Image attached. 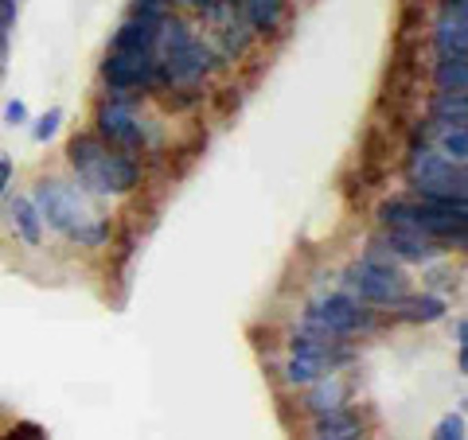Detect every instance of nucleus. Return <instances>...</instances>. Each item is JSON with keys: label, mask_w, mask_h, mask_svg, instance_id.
I'll return each mask as SVG.
<instances>
[{"label": "nucleus", "mask_w": 468, "mask_h": 440, "mask_svg": "<svg viewBox=\"0 0 468 440\" xmlns=\"http://www.w3.org/2000/svg\"><path fill=\"white\" fill-rule=\"evenodd\" d=\"M32 203H36L39 218H48L67 242H79V246H106L110 242V226L86 207L75 187H67L58 180H43V183H36Z\"/></svg>", "instance_id": "1"}, {"label": "nucleus", "mask_w": 468, "mask_h": 440, "mask_svg": "<svg viewBox=\"0 0 468 440\" xmlns=\"http://www.w3.org/2000/svg\"><path fill=\"white\" fill-rule=\"evenodd\" d=\"M70 168L79 172V180L90 187L94 195H122L133 192L141 180V168L125 152L106 149L101 137H75L70 141Z\"/></svg>", "instance_id": "2"}, {"label": "nucleus", "mask_w": 468, "mask_h": 440, "mask_svg": "<svg viewBox=\"0 0 468 440\" xmlns=\"http://www.w3.org/2000/svg\"><path fill=\"white\" fill-rule=\"evenodd\" d=\"M410 183L418 187L421 199H457V203H464V195H468L464 164H452L449 156L430 149V144H414V152H410Z\"/></svg>", "instance_id": "3"}, {"label": "nucleus", "mask_w": 468, "mask_h": 440, "mask_svg": "<svg viewBox=\"0 0 468 440\" xmlns=\"http://www.w3.org/2000/svg\"><path fill=\"white\" fill-rule=\"evenodd\" d=\"M347 285L359 292L367 304H399L406 297V273L394 269V261L387 257L383 246H375L359 266L347 269Z\"/></svg>", "instance_id": "4"}, {"label": "nucleus", "mask_w": 468, "mask_h": 440, "mask_svg": "<svg viewBox=\"0 0 468 440\" xmlns=\"http://www.w3.org/2000/svg\"><path fill=\"white\" fill-rule=\"evenodd\" d=\"M371 324L375 320L367 308H359L351 297H344V292L316 300L309 312H304V331H316V335H351V331H363Z\"/></svg>", "instance_id": "5"}, {"label": "nucleus", "mask_w": 468, "mask_h": 440, "mask_svg": "<svg viewBox=\"0 0 468 440\" xmlns=\"http://www.w3.org/2000/svg\"><path fill=\"white\" fill-rule=\"evenodd\" d=\"M101 79L113 94H133V90H153L160 82V63L156 55H122L110 51L106 67H101Z\"/></svg>", "instance_id": "6"}, {"label": "nucleus", "mask_w": 468, "mask_h": 440, "mask_svg": "<svg viewBox=\"0 0 468 440\" xmlns=\"http://www.w3.org/2000/svg\"><path fill=\"white\" fill-rule=\"evenodd\" d=\"M98 137L117 144V149H137L144 141V129L133 113V94H110L98 110Z\"/></svg>", "instance_id": "7"}, {"label": "nucleus", "mask_w": 468, "mask_h": 440, "mask_svg": "<svg viewBox=\"0 0 468 440\" xmlns=\"http://www.w3.org/2000/svg\"><path fill=\"white\" fill-rule=\"evenodd\" d=\"M160 63V82L168 86H196L215 70V51L203 39H187L180 51H172L168 58H156Z\"/></svg>", "instance_id": "8"}, {"label": "nucleus", "mask_w": 468, "mask_h": 440, "mask_svg": "<svg viewBox=\"0 0 468 440\" xmlns=\"http://www.w3.org/2000/svg\"><path fill=\"white\" fill-rule=\"evenodd\" d=\"M203 16H207L218 32V55L234 58V55L246 51V43H250V24L242 20V12H234V0H218V5H211Z\"/></svg>", "instance_id": "9"}, {"label": "nucleus", "mask_w": 468, "mask_h": 440, "mask_svg": "<svg viewBox=\"0 0 468 440\" xmlns=\"http://www.w3.org/2000/svg\"><path fill=\"white\" fill-rule=\"evenodd\" d=\"M165 16H129L113 36V51L122 55H153L156 51V32Z\"/></svg>", "instance_id": "10"}, {"label": "nucleus", "mask_w": 468, "mask_h": 440, "mask_svg": "<svg viewBox=\"0 0 468 440\" xmlns=\"http://www.w3.org/2000/svg\"><path fill=\"white\" fill-rule=\"evenodd\" d=\"M387 254L402 257V261H430V257L441 254V249H437V242L421 230H387Z\"/></svg>", "instance_id": "11"}, {"label": "nucleus", "mask_w": 468, "mask_h": 440, "mask_svg": "<svg viewBox=\"0 0 468 440\" xmlns=\"http://www.w3.org/2000/svg\"><path fill=\"white\" fill-rule=\"evenodd\" d=\"M313 436L316 440H363V421L344 405L328 409V414H316Z\"/></svg>", "instance_id": "12"}, {"label": "nucleus", "mask_w": 468, "mask_h": 440, "mask_svg": "<svg viewBox=\"0 0 468 440\" xmlns=\"http://www.w3.org/2000/svg\"><path fill=\"white\" fill-rule=\"evenodd\" d=\"M433 43L441 55H468V16H461V12H441Z\"/></svg>", "instance_id": "13"}, {"label": "nucleus", "mask_w": 468, "mask_h": 440, "mask_svg": "<svg viewBox=\"0 0 468 440\" xmlns=\"http://www.w3.org/2000/svg\"><path fill=\"white\" fill-rule=\"evenodd\" d=\"M8 218H12V226H16V234L27 242V246H39L43 242V218L36 211V203L27 199V195H16L8 203Z\"/></svg>", "instance_id": "14"}, {"label": "nucleus", "mask_w": 468, "mask_h": 440, "mask_svg": "<svg viewBox=\"0 0 468 440\" xmlns=\"http://www.w3.org/2000/svg\"><path fill=\"white\" fill-rule=\"evenodd\" d=\"M282 8L285 0H239V12L242 20L254 27V32H273L282 24Z\"/></svg>", "instance_id": "15"}, {"label": "nucleus", "mask_w": 468, "mask_h": 440, "mask_svg": "<svg viewBox=\"0 0 468 440\" xmlns=\"http://www.w3.org/2000/svg\"><path fill=\"white\" fill-rule=\"evenodd\" d=\"M433 125L437 129L468 125V98L464 94H452V90H441V94L433 98Z\"/></svg>", "instance_id": "16"}, {"label": "nucleus", "mask_w": 468, "mask_h": 440, "mask_svg": "<svg viewBox=\"0 0 468 440\" xmlns=\"http://www.w3.org/2000/svg\"><path fill=\"white\" fill-rule=\"evenodd\" d=\"M433 79H437L441 90L464 94L468 90V55H441V63H437Z\"/></svg>", "instance_id": "17"}, {"label": "nucleus", "mask_w": 468, "mask_h": 440, "mask_svg": "<svg viewBox=\"0 0 468 440\" xmlns=\"http://www.w3.org/2000/svg\"><path fill=\"white\" fill-rule=\"evenodd\" d=\"M324 374H332V366L320 355H292L289 366H285V378L292 386H313L316 378H324Z\"/></svg>", "instance_id": "18"}, {"label": "nucleus", "mask_w": 468, "mask_h": 440, "mask_svg": "<svg viewBox=\"0 0 468 440\" xmlns=\"http://www.w3.org/2000/svg\"><path fill=\"white\" fill-rule=\"evenodd\" d=\"M394 308H402V320H410V324H433V320L445 316L441 297H402Z\"/></svg>", "instance_id": "19"}, {"label": "nucleus", "mask_w": 468, "mask_h": 440, "mask_svg": "<svg viewBox=\"0 0 468 440\" xmlns=\"http://www.w3.org/2000/svg\"><path fill=\"white\" fill-rule=\"evenodd\" d=\"M344 405V386L335 374H324L316 378L313 390H309V409L313 414H328V409H340Z\"/></svg>", "instance_id": "20"}, {"label": "nucleus", "mask_w": 468, "mask_h": 440, "mask_svg": "<svg viewBox=\"0 0 468 440\" xmlns=\"http://www.w3.org/2000/svg\"><path fill=\"white\" fill-rule=\"evenodd\" d=\"M441 152L452 160V164H464V160H468V129L464 125L441 129Z\"/></svg>", "instance_id": "21"}, {"label": "nucleus", "mask_w": 468, "mask_h": 440, "mask_svg": "<svg viewBox=\"0 0 468 440\" xmlns=\"http://www.w3.org/2000/svg\"><path fill=\"white\" fill-rule=\"evenodd\" d=\"M433 440H464V414H445L437 421Z\"/></svg>", "instance_id": "22"}, {"label": "nucleus", "mask_w": 468, "mask_h": 440, "mask_svg": "<svg viewBox=\"0 0 468 440\" xmlns=\"http://www.w3.org/2000/svg\"><path fill=\"white\" fill-rule=\"evenodd\" d=\"M58 125H63V110H48V113H43L39 121H36L32 137H36V141H51V137L58 133Z\"/></svg>", "instance_id": "23"}, {"label": "nucleus", "mask_w": 468, "mask_h": 440, "mask_svg": "<svg viewBox=\"0 0 468 440\" xmlns=\"http://www.w3.org/2000/svg\"><path fill=\"white\" fill-rule=\"evenodd\" d=\"M5 121L8 125H24L27 121V106H24V101H8V106H5Z\"/></svg>", "instance_id": "24"}, {"label": "nucleus", "mask_w": 468, "mask_h": 440, "mask_svg": "<svg viewBox=\"0 0 468 440\" xmlns=\"http://www.w3.org/2000/svg\"><path fill=\"white\" fill-rule=\"evenodd\" d=\"M16 5H20V0H0V32L16 24Z\"/></svg>", "instance_id": "25"}, {"label": "nucleus", "mask_w": 468, "mask_h": 440, "mask_svg": "<svg viewBox=\"0 0 468 440\" xmlns=\"http://www.w3.org/2000/svg\"><path fill=\"white\" fill-rule=\"evenodd\" d=\"M5 440H43V433H39V424H20V429H12Z\"/></svg>", "instance_id": "26"}, {"label": "nucleus", "mask_w": 468, "mask_h": 440, "mask_svg": "<svg viewBox=\"0 0 468 440\" xmlns=\"http://www.w3.org/2000/svg\"><path fill=\"white\" fill-rule=\"evenodd\" d=\"M8 180H12V160H8V156H0V195L8 192Z\"/></svg>", "instance_id": "27"}, {"label": "nucleus", "mask_w": 468, "mask_h": 440, "mask_svg": "<svg viewBox=\"0 0 468 440\" xmlns=\"http://www.w3.org/2000/svg\"><path fill=\"white\" fill-rule=\"evenodd\" d=\"M457 347H468V320H457Z\"/></svg>", "instance_id": "28"}, {"label": "nucleus", "mask_w": 468, "mask_h": 440, "mask_svg": "<svg viewBox=\"0 0 468 440\" xmlns=\"http://www.w3.org/2000/svg\"><path fill=\"white\" fill-rule=\"evenodd\" d=\"M5 58H8V36L0 32V70H5Z\"/></svg>", "instance_id": "29"}, {"label": "nucleus", "mask_w": 468, "mask_h": 440, "mask_svg": "<svg viewBox=\"0 0 468 440\" xmlns=\"http://www.w3.org/2000/svg\"><path fill=\"white\" fill-rule=\"evenodd\" d=\"M184 5H196V8H203V12H207L211 5H218V0H184Z\"/></svg>", "instance_id": "30"}]
</instances>
